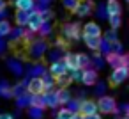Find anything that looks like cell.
Segmentation results:
<instances>
[{"mask_svg":"<svg viewBox=\"0 0 129 119\" xmlns=\"http://www.w3.org/2000/svg\"><path fill=\"white\" fill-rule=\"evenodd\" d=\"M95 103H97V112H101V114H118V110H117L118 103L115 101L113 96L103 94V96H99V100Z\"/></svg>","mask_w":129,"mask_h":119,"instance_id":"cell-1","label":"cell"},{"mask_svg":"<svg viewBox=\"0 0 129 119\" xmlns=\"http://www.w3.org/2000/svg\"><path fill=\"white\" fill-rule=\"evenodd\" d=\"M60 34H62V37L66 41H78L81 37V29H80L78 23H66L62 27Z\"/></svg>","mask_w":129,"mask_h":119,"instance_id":"cell-2","label":"cell"},{"mask_svg":"<svg viewBox=\"0 0 129 119\" xmlns=\"http://www.w3.org/2000/svg\"><path fill=\"white\" fill-rule=\"evenodd\" d=\"M48 52V43L44 39H34L32 43H28V53L34 59H41L44 57V53Z\"/></svg>","mask_w":129,"mask_h":119,"instance_id":"cell-3","label":"cell"},{"mask_svg":"<svg viewBox=\"0 0 129 119\" xmlns=\"http://www.w3.org/2000/svg\"><path fill=\"white\" fill-rule=\"evenodd\" d=\"M129 76V66L124 64V66H118V68H113L111 75H110V84L111 85H120L122 82H125Z\"/></svg>","mask_w":129,"mask_h":119,"instance_id":"cell-4","label":"cell"},{"mask_svg":"<svg viewBox=\"0 0 129 119\" xmlns=\"http://www.w3.org/2000/svg\"><path fill=\"white\" fill-rule=\"evenodd\" d=\"M44 23V18L41 16V13L39 11H32L30 14H28V20H27V25H25V29L27 30H30V32H39V29H41V25Z\"/></svg>","mask_w":129,"mask_h":119,"instance_id":"cell-5","label":"cell"},{"mask_svg":"<svg viewBox=\"0 0 129 119\" xmlns=\"http://www.w3.org/2000/svg\"><path fill=\"white\" fill-rule=\"evenodd\" d=\"M73 13L76 16H80V18H85V16H88V14L94 13V4L90 2V0H80L78 6H76V9Z\"/></svg>","mask_w":129,"mask_h":119,"instance_id":"cell-6","label":"cell"},{"mask_svg":"<svg viewBox=\"0 0 129 119\" xmlns=\"http://www.w3.org/2000/svg\"><path fill=\"white\" fill-rule=\"evenodd\" d=\"M106 62H108L111 68H118V66L127 64V55H125V53H113V52H110V53L106 55Z\"/></svg>","mask_w":129,"mask_h":119,"instance_id":"cell-7","label":"cell"},{"mask_svg":"<svg viewBox=\"0 0 129 119\" xmlns=\"http://www.w3.org/2000/svg\"><path fill=\"white\" fill-rule=\"evenodd\" d=\"M43 98H44V107H48V108H57V107H60L58 96H57V91H55V89L43 91Z\"/></svg>","mask_w":129,"mask_h":119,"instance_id":"cell-8","label":"cell"},{"mask_svg":"<svg viewBox=\"0 0 129 119\" xmlns=\"http://www.w3.org/2000/svg\"><path fill=\"white\" fill-rule=\"evenodd\" d=\"M48 73L51 75V76H60V75H64V73H67V66H66V62H64V59H58V61H53L51 64H50V69H48Z\"/></svg>","mask_w":129,"mask_h":119,"instance_id":"cell-9","label":"cell"},{"mask_svg":"<svg viewBox=\"0 0 129 119\" xmlns=\"http://www.w3.org/2000/svg\"><path fill=\"white\" fill-rule=\"evenodd\" d=\"M97 80H99L97 69H94V68L83 69V73H81V84H83V85H94Z\"/></svg>","mask_w":129,"mask_h":119,"instance_id":"cell-10","label":"cell"},{"mask_svg":"<svg viewBox=\"0 0 129 119\" xmlns=\"http://www.w3.org/2000/svg\"><path fill=\"white\" fill-rule=\"evenodd\" d=\"M97 112V103L94 100H81L80 101V114L81 115H88V114H94Z\"/></svg>","mask_w":129,"mask_h":119,"instance_id":"cell-11","label":"cell"},{"mask_svg":"<svg viewBox=\"0 0 129 119\" xmlns=\"http://www.w3.org/2000/svg\"><path fill=\"white\" fill-rule=\"evenodd\" d=\"M44 87H43V82H41V76H32L28 80V85H27V92L30 94H39L43 92Z\"/></svg>","mask_w":129,"mask_h":119,"instance_id":"cell-12","label":"cell"},{"mask_svg":"<svg viewBox=\"0 0 129 119\" xmlns=\"http://www.w3.org/2000/svg\"><path fill=\"white\" fill-rule=\"evenodd\" d=\"M14 7L18 11H27V13H32L36 9V0H14Z\"/></svg>","mask_w":129,"mask_h":119,"instance_id":"cell-13","label":"cell"},{"mask_svg":"<svg viewBox=\"0 0 129 119\" xmlns=\"http://www.w3.org/2000/svg\"><path fill=\"white\" fill-rule=\"evenodd\" d=\"M83 36H101V27L95 22H87L83 25Z\"/></svg>","mask_w":129,"mask_h":119,"instance_id":"cell-14","label":"cell"},{"mask_svg":"<svg viewBox=\"0 0 129 119\" xmlns=\"http://www.w3.org/2000/svg\"><path fill=\"white\" fill-rule=\"evenodd\" d=\"M7 68H9V71H11L13 75H16V76H21V75L25 73V68L21 66V62H20L18 59H9V61H7Z\"/></svg>","mask_w":129,"mask_h":119,"instance_id":"cell-15","label":"cell"},{"mask_svg":"<svg viewBox=\"0 0 129 119\" xmlns=\"http://www.w3.org/2000/svg\"><path fill=\"white\" fill-rule=\"evenodd\" d=\"M101 39H103L101 36H83V41H85L87 48L92 50V52H97V48L101 45Z\"/></svg>","mask_w":129,"mask_h":119,"instance_id":"cell-16","label":"cell"},{"mask_svg":"<svg viewBox=\"0 0 129 119\" xmlns=\"http://www.w3.org/2000/svg\"><path fill=\"white\" fill-rule=\"evenodd\" d=\"M27 115L30 119H44V107L30 105V107H27Z\"/></svg>","mask_w":129,"mask_h":119,"instance_id":"cell-17","label":"cell"},{"mask_svg":"<svg viewBox=\"0 0 129 119\" xmlns=\"http://www.w3.org/2000/svg\"><path fill=\"white\" fill-rule=\"evenodd\" d=\"M57 96H58V103L60 105H66L73 98V92L69 91V87H58L57 89Z\"/></svg>","mask_w":129,"mask_h":119,"instance_id":"cell-18","label":"cell"},{"mask_svg":"<svg viewBox=\"0 0 129 119\" xmlns=\"http://www.w3.org/2000/svg\"><path fill=\"white\" fill-rule=\"evenodd\" d=\"M106 14H122V6L118 0H108L106 4Z\"/></svg>","mask_w":129,"mask_h":119,"instance_id":"cell-19","label":"cell"},{"mask_svg":"<svg viewBox=\"0 0 129 119\" xmlns=\"http://www.w3.org/2000/svg\"><path fill=\"white\" fill-rule=\"evenodd\" d=\"M41 82H43V87H44V91H50V89H55V76H51L48 71H44L43 75H41Z\"/></svg>","mask_w":129,"mask_h":119,"instance_id":"cell-20","label":"cell"},{"mask_svg":"<svg viewBox=\"0 0 129 119\" xmlns=\"http://www.w3.org/2000/svg\"><path fill=\"white\" fill-rule=\"evenodd\" d=\"M44 71H46V68H44L43 64H32V66L27 68V76H28V78H32V76H41Z\"/></svg>","mask_w":129,"mask_h":119,"instance_id":"cell-21","label":"cell"},{"mask_svg":"<svg viewBox=\"0 0 129 119\" xmlns=\"http://www.w3.org/2000/svg\"><path fill=\"white\" fill-rule=\"evenodd\" d=\"M76 61H78V68L80 69H87L92 68V61L87 53H76Z\"/></svg>","mask_w":129,"mask_h":119,"instance_id":"cell-22","label":"cell"},{"mask_svg":"<svg viewBox=\"0 0 129 119\" xmlns=\"http://www.w3.org/2000/svg\"><path fill=\"white\" fill-rule=\"evenodd\" d=\"M28 14H30V13H27V11H18V9H16V13H14V22H16V25H18V27H25V25H27V20H28Z\"/></svg>","mask_w":129,"mask_h":119,"instance_id":"cell-23","label":"cell"},{"mask_svg":"<svg viewBox=\"0 0 129 119\" xmlns=\"http://www.w3.org/2000/svg\"><path fill=\"white\" fill-rule=\"evenodd\" d=\"M64 62H66V66H67V69H76L78 68V61H76V53H64Z\"/></svg>","mask_w":129,"mask_h":119,"instance_id":"cell-24","label":"cell"},{"mask_svg":"<svg viewBox=\"0 0 129 119\" xmlns=\"http://www.w3.org/2000/svg\"><path fill=\"white\" fill-rule=\"evenodd\" d=\"M14 100H16V108H27V107H30V92L16 96Z\"/></svg>","mask_w":129,"mask_h":119,"instance_id":"cell-25","label":"cell"},{"mask_svg":"<svg viewBox=\"0 0 129 119\" xmlns=\"http://www.w3.org/2000/svg\"><path fill=\"white\" fill-rule=\"evenodd\" d=\"M23 32H25V27H18V25H16V29H11V32H9V39H11V43H18V41H21Z\"/></svg>","mask_w":129,"mask_h":119,"instance_id":"cell-26","label":"cell"},{"mask_svg":"<svg viewBox=\"0 0 129 119\" xmlns=\"http://www.w3.org/2000/svg\"><path fill=\"white\" fill-rule=\"evenodd\" d=\"M64 107H66L69 112H73V114H80V100H76V98H71Z\"/></svg>","mask_w":129,"mask_h":119,"instance_id":"cell-27","label":"cell"},{"mask_svg":"<svg viewBox=\"0 0 129 119\" xmlns=\"http://www.w3.org/2000/svg\"><path fill=\"white\" fill-rule=\"evenodd\" d=\"M90 61H92L94 69H101V68H104V59H103V55H101L99 52H95L94 57H90Z\"/></svg>","mask_w":129,"mask_h":119,"instance_id":"cell-28","label":"cell"},{"mask_svg":"<svg viewBox=\"0 0 129 119\" xmlns=\"http://www.w3.org/2000/svg\"><path fill=\"white\" fill-rule=\"evenodd\" d=\"M11 23L7 20H0V37H7L9 32H11Z\"/></svg>","mask_w":129,"mask_h":119,"instance_id":"cell-29","label":"cell"},{"mask_svg":"<svg viewBox=\"0 0 129 119\" xmlns=\"http://www.w3.org/2000/svg\"><path fill=\"white\" fill-rule=\"evenodd\" d=\"M108 23H110L111 29H118L122 25V16L120 14H110L108 16Z\"/></svg>","mask_w":129,"mask_h":119,"instance_id":"cell-30","label":"cell"},{"mask_svg":"<svg viewBox=\"0 0 129 119\" xmlns=\"http://www.w3.org/2000/svg\"><path fill=\"white\" fill-rule=\"evenodd\" d=\"M104 37V41H108V43H115V41H118V34H117V29H110V30H106L104 34H103Z\"/></svg>","mask_w":129,"mask_h":119,"instance_id":"cell-31","label":"cell"},{"mask_svg":"<svg viewBox=\"0 0 129 119\" xmlns=\"http://www.w3.org/2000/svg\"><path fill=\"white\" fill-rule=\"evenodd\" d=\"M106 89H108V85H106L104 82H99V80H97V82L94 84V94H95L97 98L103 96V94H106Z\"/></svg>","mask_w":129,"mask_h":119,"instance_id":"cell-32","label":"cell"},{"mask_svg":"<svg viewBox=\"0 0 129 119\" xmlns=\"http://www.w3.org/2000/svg\"><path fill=\"white\" fill-rule=\"evenodd\" d=\"M81 73H83V69H80V68H76V69H67V75H69L71 82H81Z\"/></svg>","mask_w":129,"mask_h":119,"instance_id":"cell-33","label":"cell"},{"mask_svg":"<svg viewBox=\"0 0 129 119\" xmlns=\"http://www.w3.org/2000/svg\"><path fill=\"white\" fill-rule=\"evenodd\" d=\"M30 105H36V107H44V98H43V92H39V94H30Z\"/></svg>","mask_w":129,"mask_h":119,"instance_id":"cell-34","label":"cell"},{"mask_svg":"<svg viewBox=\"0 0 129 119\" xmlns=\"http://www.w3.org/2000/svg\"><path fill=\"white\" fill-rule=\"evenodd\" d=\"M55 84H58L60 87H67V85L71 84V78H69V75H67V73H64V75H60V76H57V78H55Z\"/></svg>","mask_w":129,"mask_h":119,"instance_id":"cell-35","label":"cell"},{"mask_svg":"<svg viewBox=\"0 0 129 119\" xmlns=\"http://www.w3.org/2000/svg\"><path fill=\"white\" fill-rule=\"evenodd\" d=\"M11 91H13V98H16V96H21V94H25V92H27V87H23V85L18 82L16 85H11Z\"/></svg>","mask_w":129,"mask_h":119,"instance_id":"cell-36","label":"cell"},{"mask_svg":"<svg viewBox=\"0 0 129 119\" xmlns=\"http://www.w3.org/2000/svg\"><path fill=\"white\" fill-rule=\"evenodd\" d=\"M97 50L101 52V55H108V53L111 52V43H108V41L101 39V45H99V48H97Z\"/></svg>","mask_w":129,"mask_h":119,"instance_id":"cell-37","label":"cell"},{"mask_svg":"<svg viewBox=\"0 0 129 119\" xmlns=\"http://www.w3.org/2000/svg\"><path fill=\"white\" fill-rule=\"evenodd\" d=\"M62 55H64V50H60V48H55V50H51V52L48 53V59H50V62H53V61H58V59H62Z\"/></svg>","mask_w":129,"mask_h":119,"instance_id":"cell-38","label":"cell"},{"mask_svg":"<svg viewBox=\"0 0 129 119\" xmlns=\"http://www.w3.org/2000/svg\"><path fill=\"white\" fill-rule=\"evenodd\" d=\"M78 2H80V0H62V6H64V9H67V11L73 13V11L76 9Z\"/></svg>","mask_w":129,"mask_h":119,"instance_id":"cell-39","label":"cell"},{"mask_svg":"<svg viewBox=\"0 0 129 119\" xmlns=\"http://www.w3.org/2000/svg\"><path fill=\"white\" fill-rule=\"evenodd\" d=\"M39 32L43 34V37H44V36H50V34H51V23H50L48 20H44V23H43L41 29H39Z\"/></svg>","mask_w":129,"mask_h":119,"instance_id":"cell-40","label":"cell"},{"mask_svg":"<svg viewBox=\"0 0 129 119\" xmlns=\"http://www.w3.org/2000/svg\"><path fill=\"white\" fill-rule=\"evenodd\" d=\"M71 115H73V112H69L66 107L57 110V117H58V119H71Z\"/></svg>","mask_w":129,"mask_h":119,"instance_id":"cell-41","label":"cell"},{"mask_svg":"<svg viewBox=\"0 0 129 119\" xmlns=\"http://www.w3.org/2000/svg\"><path fill=\"white\" fill-rule=\"evenodd\" d=\"M111 52L113 53H124V46L118 41H115V43H111Z\"/></svg>","mask_w":129,"mask_h":119,"instance_id":"cell-42","label":"cell"},{"mask_svg":"<svg viewBox=\"0 0 129 119\" xmlns=\"http://www.w3.org/2000/svg\"><path fill=\"white\" fill-rule=\"evenodd\" d=\"M95 14H97L99 18H108V14H106V6H97Z\"/></svg>","mask_w":129,"mask_h":119,"instance_id":"cell-43","label":"cell"},{"mask_svg":"<svg viewBox=\"0 0 129 119\" xmlns=\"http://www.w3.org/2000/svg\"><path fill=\"white\" fill-rule=\"evenodd\" d=\"M117 110L122 112L124 115H127V114H129V105H127V103H120V105H117Z\"/></svg>","mask_w":129,"mask_h":119,"instance_id":"cell-44","label":"cell"},{"mask_svg":"<svg viewBox=\"0 0 129 119\" xmlns=\"http://www.w3.org/2000/svg\"><path fill=\"white\" fill-rule=\"evenodd\" d=\"M0 96H2V98H6V100L13 98V91H11V87H7V89H2V91H0Z\"/></svg>","mask_w":129,"mask_h":119,"instance_id":"cell-45","label":"cell"},{"mask_svg":"<svg viewBox=\"0 0 129 119\" xmlns=\"http://www.w3.org/2000/svg\"><path fill=\"white\" fill-rule=\"evenodd\" d=\"M83 119H103L99 112H94V114H88V115H83Z\"/></svg>","mask_w":129,"mask_h":119,"instance_id":"cell-46","label":"cell"},{"mask_svg":"<svg viewBox=\"0 0 129 119\" xmlns=\"http://www.w3.org/2000/svg\"><path fill=\"white\" fill-rule=\"evenodd\" d=\"M76 94H78V98H76V100H80V101H81V100H85V96H87V91H85V89H80Z\"/></svg>","mask_w":129,"mask_h":119,"instance_id":"cell-47","label":"cell"},{"mask_svg":"<svg viewBox=\"0 0 129 119\" xmlns=\"http://www.w3.org/2000/svg\"><path fill=\"white\" fill-rule=\"evenodd\" d=\"M0 119H14V115L7 114V112H0Z\"/></svg>","mask_w":129,"mask_h":119,"instance_id":"cell-48","label":"cell"},{"mask_svg":"<svg viewBox=\"0 0 129 119\" xmlns=\"http://www.w3.org/2000/svg\"><path fill=\"white\" fill-rule=\"evenodd\" d=\"M4 50H6V43L2 41V37H0V55L4 53Z\"/></svg>","mask_w":129,"mask_h":119,"instance_id":"cell-49","label":"cell"},{"mask_svg":"<svg viewBox=\"0 0 129 119\" xmlns=\"http://www.w3.org/2000/svg\"><path fill=\"white\" fill-rule=\"evenodd\" d=\"M6 16H7V11L6 9H0V20H6Z\"/></svg>","mask_w":129,"mask_h":119,"instance_id":"cell-50","label":"cell"},{"mask_svg":"<svg viewBox=\"0 0 129 119\" xmlns=\"http://www.w3.org/2000/svg\"><path fill=\"white\" fill-rule=\"evenodd\" d=\"M28 80H30V78H28V76H25V78H23V80H21L20 84H21L23 87H27V85H28Z\"/></svg>","mask_w":129,"mask_h":119,"instance_id":"cell-51","label":"cell"},{"mask_svg":"<svg viewBox=\"0 0 129 119\" xmlns=\"http://www.w3.org/2000/svg\"><path fill=\"white\" fill-rule=\"evenodd\" d=\"M36 2H39V4H46V6H50V4H51V0H36Z\"/></svg>","mask_w":129,"mask_h":119,"instance_id":"cell-52","label":"cell"},{"mask_svg":"<svg viewBox=\"0 0 129 119\" xmlns=\"http://www.w3.org/2000/svg\"><path fill=\"white\" fill-rule=\"evenodd\" d=\"M71 119H83V115H81V114H73Z\"/></svg>","mask_w":129,"mask_h":119,"instance_id":"cell-53","label":"cell"},{"mask_svg":"<svg viewBox=\"0 0 129 119\" xmlns=\"http://www.w3.org/2000/svg\"><path fill=\"white\" fill-rule=\"evenodd\" d=\"M0 9H6V2H4V0H0Z\"/></svg>","mask_w":129,"mask_h":119,"instance_id":"cell-54","label":"cell"},{"mask_svg":"<svg viewBox=\"0 0 129 119\" xmlns=\"http://www.w3.org/2000/svg\"><path fill=\"white\" fill-rule=\"evenodd\" d=\"M120 119H129V115H122V117H120Z\"/></svg>","mask_w":129,"mask_h":119,"instance_id":"cell-55","label":"cell"},{"mask_svg":"<svg viewBox=\"0 0 129 119\" xmlns=\"http://www.w3.org/2000/svg\"><path fill=\"white\" fill-rule=\"evenodd\" d=\"M55 119H58V117H55Z\"/></svg>","mask_w":129,"mask_h":119,"instance_id":"cell-56","label":"cell"}]
</instances>
